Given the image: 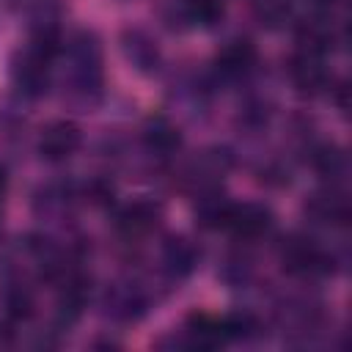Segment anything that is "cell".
Returning <instances> with one entry per match:
<instances>
[{"label": "cell", "mask_w": 352, "mask_h": 352, "mask_svg": "<svg viewBox=\"0 0 352 352\" xmlns=\"http://www.w3.org/2000/svg\"><path fill=\"white\" fill-rule=\"evenodd\" d=\"M187 11L192 19H201L204 25H212L214 19L223 16V3L220 0H190Z\"/></svg>", "instance_id": "cell-10"}, {"label": "cell", "mask_w": 352, "mask_h": 352, "mask_svg": "<svg viewBox=\"0 0 352 352\" xmlns=\"http://www.w3.org/2000/svg\"><path fill=\"white\" fill-rule=\"evenodd\" d=\"M146 143H148L154 151L168 154V151L179 148L182 135H179V129H176L173 124H168L165 118H154V121L146 126Z\"/></svg>", "instance_id": "cell-8"}, {"label": "cell", "mask_w": 352, "mask_h": 352, "mask_svg": "<svg viewBox=\"0 0 352 352\" xmlns=\"http://www.w3.org/2000/svg\"><path fill=\"white\" fill-rule=\"evenodd\" d=\"M341 165H344V157H341L336 148H322V151L316 154V168H319L322 173H336Z\"/></svg>", "instance_id": "cell-12"}, {"label": "cell", "mask_w": 352, "mask_h": 352, "mask_svg": "<svg viewBox=\"0 0 352 352\" xmlns=\"http://www.w3.org/2000/svg\"><path fill=\"white\" fill-rule=\"evenodd\" d=\"M165 267L173 272V275H187L192 267H195V250L187 239H170L165 245Z\"/></svg>", "instance_id": "cell-9"}, {"label": "cell", "mask_w": 352, "mask_h": 352, "mask_svg": "<svg viewBox=\"0 0 352 352\" xmlns=\"http://www.w3.org/2000/svg\"><path fill=\"white\" fill-rule=\"evenodd\" d=\"M6 344H8V330L0 327V346H6Z\"/></svg>", "instance_id": "cell-14"}, {"label": "cell", "mask_w": 352, "mask_h": 352, "mask_svg": "<svg viewBox=\"0 0 352 352\" xmlns=\"http://www.w3.org/2000/svg\"><path fill=\"white\" fill-rule=\"evenodd\" d=\"M6 308H8L11 319H28L33 314V300L25 289H11L6 297Z\"/></svg>", "instance_id": "cell-11"}, {"label": "cell", "mask_w": 352, "mask_h": 352, "mask_svg": "<svg viewBox=\"0 0 352 352\" xmlns=\"http://www.w3.org/2000/svg\"><path fill=\"white\" fill-rule=\"evenodd\" d=\"M124 52H126V58L138 66V69H151V66H157V44L143 33V30H126L124 33Z\"/></svg>", "instance_id": "cell-7"}, {"label": "cell", "mask_w": 352, "mask_h": 352, "mask_svg": "<svg viewBox=\"0 0 352 352\" xmlns=\"http://www.w3.org/2000/svg\"><path fill=\"white\" fill-rule=\"evenodd\" d=\"M72 66H74V82L85 96L102 94V47L94 33H77L72 38Z\"/></svg>", "instance_id": "cell-1"}, {"label": "cell", "mask_w": 352, "mask_h": 352, "mask_svg": "<svg viewBox=\"0 0 352 352\" xmlns=\"http://www.w3.org/2000/svg\"><path fill=\"white\" fill-rule=\"evenodd\" d=\"M80 140H82L80 126L74 121L60 118V121H52L44 126V132L38 138V154L50 162H63L80 148Z\"/></svg>", "instance_id": "cell-2"}, {"label": "cell", "mask_w": 352, "mask_h": 352, "mask_svg": "<svg viewBox=\"0 0 352 352\" xmlns=\"http://www.w3.org/2000/svg\"><path fill=\"white\" fill-rule=\"evenodd\" d=\"M270 226H272V214L258 204H231L223 223V228L234 231L239 239H258L261 234H267Z\"/></svg>", "instance_id": "cell-3"}, {"label": "cell", "mask_w": 352, "mask_h": 352, "mask_svg": "<svg viewBox=\"0 0 352 352\" xmlns=\"http://www.w3.org/2000/svg\"><path fill=\"white\" fill-rule=\"evenodd\" d=\"M47 63L50 58L38 55L36 50H28L14 66V82L19 85V91H25L28 96H38L47 85Z\"/></svg>", "instance_id": "cell-4"}, {"label": "cell", "mask_w": 352, "mask_h": 352, "mask_svg": "<svg viewBox=\"0 0 352 352\" xmlns=\"http://www.w3.org/2000/svg\"><path fill=\"white\" fill-rule=\"evenodd\" d=\"M256 60V50L250 41H231L220 55H217V69L228 77L245 74Z\"/></svg>", "instance_id": "cell-6"}, {"label": "cell", "mask_w": 352, "mask_h": 352, "mask_svg": "<svg viewBox=\"0 0 352 352\" xmlns=\"http://www.w3.org/2000/svg\"><path fill=\"white\" fill-rule=\"evenodd\" d=\"M6 184H8V179H6V170L0 168V201H3V195H6Z\"/></svg>", "instance_id": "cell-13"}, {"label": "cell", "mask_w": 352, "mask_h": 352, "mask_svg": "<svg viewBox=\"0 0 352 352\" xmlns=\"http://www.w3.org/2000/svg\"><path fill=\"white\" fill-rule=\"evenodd\" d=\"M157 217H160V209L148 201H135L129 204L121 214H118V228L126 234V236H140V234H148L154 226H157Z\"/></svg>", "instance_id": "cell-5"}]
</instances>
